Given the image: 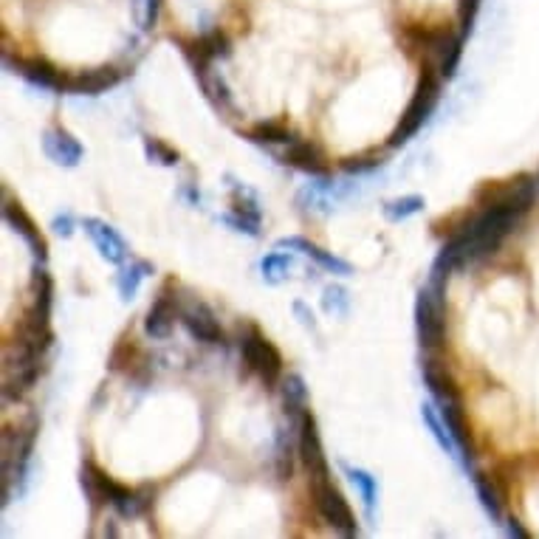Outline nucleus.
<instances>
[{
	"instance_id": "1",
	"label": "nucleus",
	"mask_w": 539,
	"mask_h": 539,
	"mask_svg": "<svg viewBox=\"0 0 539 539\" xmlns=\"http://www.w3.org/2000/svg\"><path fill=\"white\" fill-rule=\"evenodd\" d=\"M423 381H427L432 399L446 421V427L452 432V438H455L458 449H461V461L463 466L469 469L472 461H474V449H472V435H469V427H466V412H463V399H461V390L455 384V379H452L446 371H441V367H435V361H427L423 364Z\"/></svg>"
},
{
	"instance_id": "2",
	"label": "nucleus",
	"mask_w": 539,
	"mask_h": 539,
	"mask_svg": "<svg viewBox=\"0 0 539 539\" xmlns=\"http://www.w3.org/2000/svg\"><path fill=\"white\" fill-rule=\"evenodd\" d=\"M40 423L35 415H28L20 427H6L4 432V505L12 500V486L23 483L28 461H32L35 441H37Z\"/></svg>"
},
{
	"instance_id": "3",
	"label": "nucleus",
	"mask_w": 539,
	"mask_h": 539,
	"mask_svg": "<svg viewBox=\"0 0 539 539\" xmlns=\"http://www.w3.org/2000/svg\"><path fill=\"white\" fill-rule=\"evenodd\" d=\"M415 331L423 351H438L446 336V308H443V282L430 280L427 289H421L415 302Z\"/></svg>"
},
{
	"instance_id": "4",
	"label": "nucleus",
	"mask_w": 539,
	"mask_h": 539,
	"mask_svg": "<svg viewBox=\"0 0 539 539\" xmlns=\"http://www.w3.org/2000/svg\"><path fill=\"white\" fill-rule=\"evenodd\" d=\"M438 97H441V82L435 79L432 71H423V76H421V82H418V88H415V94H412L407 110H404V117H402L399 127H395L392 136H390V147H402V145H407V141H410L423 125H427V119L432 117V110H435V105H438Z\"/></svg>"
},
{
	"instance_id": "5",
	"label": "nucleus",
	"mask_w": 539,
	"mask_h": 539,
	"mask_svg": "<svg viewBox=\"0 0 539 539\" xmlns=\"http://www.w3.org/2000/svg\"><path fill=\"white\" fill-rule=\"evenodd\" d=\"M240 356L251 373H258L266 387H274L282 376V356L269 342V339L258 328H246L240 333Z\"/></svg>"
},
{
	"instance_id": "6",
	"label": "nucleus",
	"mask_w": 539,
	"mask_h": 539,
	"mask_svg": "<svg viewBox=\"0 0 539 539\" xmlns=\"http://www.w3.org/2000/svg\"><path fill=\"white\" fill-rule=\"evenodd\" d=\"M310 492H314V505H317V514L339 534L345 536H356L359 534V525H356V517L351 512L348 500L342 497V492H339L331 480H314L310 483Z\"/></svg>"
},
{
	"instance_id": "7",
	"label": "nucleus",
	"mask_w": 539,
	"mask_h": 539,
	"mask_svg": "<svg viewBox=\"0 0 539 539\" xmlns=\"http://www.w3.org/2000/svg\"><path fill=\"white\" fill-rule=\"evenodd\" d=\"M297 455L305 466V472L310 474V483H314V480H331V466H328L325 449H322V435H320V427L310 412L302 415L300 427H297Z\"/></svg>"
},
{
	"instance_id": "8",
	"label": "nucleus",
	"mask_w": 539,
	"mask_h": 539,
	"mask_svg": "<svg viewBox=\"0 0 539 539\" xmlns=\"http://www.w3.org/2000/svg\"><path fill=\"white\" fill-rule=\"evenodd\" d=\"M178 320L187 328V333L192 339H198V342H204V345H220L223 342V328L218 325L215 314L204 302H198V300L184 302L178 308Z\"/></svg>"
},
{
	"instance_id": "9",
	"label": "nucleus",
	"mask_w": 539,
	"mask_h": 539,
	"mask_svg": "<svg viewBox=\"0 0 539 539\" xmlns=\"http://www.w3.org/2000/svg\"><path fill=\"white\" fill-rule=\"evenodd\" d=\"M82 226H85V232H88V238L94 240L97 251L102 254V260H107L113 266H125L127 263L130 249H127L125 238L117 229H113L110 223H105L99 218H85Z\"/></svg>"
},
{
	"instance_id": "10",
	"label": "nucleus",
	"mask_w": 539,
	"mask_h": 539,
	"mask_svg": "<svg viewBox=\"0 0 539 539\" xmlns=\"http://www.w3.org/2000/svg\"><path fill=\"white\" fill-rule=\"evenodd\" d=\"M6 66L15 68V74H20L23 79H28L32 85H37V88H46V91H66V79L60 71H56L48 60H43V56H28V60H12V56L6 54Z\"/></svg>"
},
{
	"instance_id": "11",
	"label": "nucleus",
	"mask_w": 539,
	"mask_h": 539,
	"mask_svg": "<svg viewBox=\"0 0 539 539\" xmlns=\"http://www.w3.org/2000/svg\"><path fill=\"white\" fill-rule=\"evenodd\" d=\"M184 54L192 63L195 74L207 71L215 60H226L229 56V40H226L223 32H209L204 37H195L189 43H184Z\"/></svg>"
},
{
	"instance_id": "12",
	"label": "nucleus",
	"mask_w": 539,
	"mask_h": 539,
	"mask_svg": "<svg viewBox=\"0 0 539 539\" xmlns=\"http://www.w3.org/2000/svg\"><path fill=\"white\" fill-rule=\"evenodd\" d=\"M4 220L12 226V232L23 238V243L35 251V258L46 260V240L40 238V229L37 223L28 218V212L17 204V201H9V195H4Z\"/></svg>"
},
{
	"instance_id": "13",
	"label": "nucleus",
	"mask_w": 539,
	"mask_h": 539,
	"mask_svg": "<svg viewBox=\"0 0 539 539\" xmlns=\"http://www.w3.org/2000/svg\"><path fill=\"white\" fill-rule=\"evenodd\" d=\"M43 150H46V156H48L54 164H60V167H76V164L82 161V156H85V150H82L79 141H76L68 130H63V127H48V130H46V136H43Z\"/></svg>"
},
{
	"instance_id": "14",
	"label": "nucleus",
	"mask_w": 539,
	"mask_h": 539,
	"mask_svg": "<svg viewBox=\"0 0 539 539\" xmlns=\"http://www.w3.org/2000/svg\"><path fill=\"white\" fill-rule=\"evenodd\" d=\"M79 483H82V492L88 494L94 512H97L99 505L113 503V497H117V492L122 489L119 483H113V480H110V477H107V474H105L94 461H85V463H82Z\"/></svg>"
},
{
	"instance_id": "15",
	"label": "nucleus",
	"mask_w": 539,
	"mask_h": 539,
	"mask_svg": "<svg viewBox=\"0 0 539 539\" xmlns=\"http://www.w3.org/2000/svg\"><path fill=\"white\" fill-rule=\"evenodd\" d=\"M277 249H291V251H302L305 258H310V260H314V263H317L320 269H325V271H331V274H342V277L353 274V266H351L348 260L336 258V254L325 251L322 246L310 243V240H305V238H282V240L277 243Z\"/></svg>"
},
{
	"instance_id": "16",
	"label": "nucleus",
	"mask_w": 539,
	"mask_h": 539,
	"mask_svg": "<svg viewBox=\"0 0 539 539\" xmlns=\"http://www.w3.org/2000/svg\"><path fill=\"white\" fill-rule=\"evenodd\" d=\"M122 82V74L117 68H94V71H82V74H74L66 79V91L68 94H85V97H97L107 88H113V85Z\"/></svg>"
},
{
	"instance_id": "17",
	"label": "nucleus",
	"mask_w": 539,
	"mask_h": 539,
	"mask_svg": "<svg viewBox=\"0 0 539 539\" xmlns=\"http://www.w3.org/2000/svg\"><path fill=\"white\" fill-rule=\"evenodd\" d=\"M176 317H178L176 297H169L167 291H161L158 300H156V302L150 305V310H147V320H145L147 336H153V339H167L169 331H173V325H176Z\"/></svg>"
},
{
	"instance_id": "18",
	"label": "nucleus",
	"mask_w": 539,
	"mask_h": 539,
	"mask_svg": "<svg viewBox=\"0 0 539 539\" xmlns=\"http://www.w3.org/2000/svg\"><path fill=\"white\" fill-rule=\"evenodd\" d=\"M282 407H286L291 427H300L302 415L308 412L305 410L308 407V387H305L302 376L289 373L286 379H282Z\"/></svg>"
},
{
	"instance_id": "19",
	"label": "nucleus",
	"mask_w": 539,
	"mask_h": 539,
	"mask_svg": "<svg viewBox=\"0 0 539 539\" xmlns=\"http://www.w3.org/2000/svg\"><path fill=\"white\" fill-rule=\"evenodd\" d=\"M286 164L302 169V173H310V176H325L328 173L322 150L317 145H310V141H294V145H289Z\"/></svg>"
},
{
	"instance_id": "20",
	"label": "nucleus",
	"mask_w": 539,
	"mask_h": 539,
	"mask_svg": "<svg viewBox=\"0 0 539 539\" xmlns=\"http://www.w3.org/2000/svg\"><path fill=\"white\" fill-rule=\"evenodd\" d=\"M153 271H156V269H153L150 260H130V263H125V266L119 269V277H117V286H119L122 300H125V302L136 300L138 286H141V282H145Z\"/></svg>"
},
{
	"instance_id": "21",
	"label": "nucleus",
	"mask_w": 539,
	"mask_h": 539,
	"mask_svg": "<svg viewBox=\"0 0 539 539\" xmlns=\"http://www.w3.org/2000/svg\"><path fill=\"white\" fill-rule=\"evenodd\" d=\"M421 418H423V423H427V430L432 432L435 443L446 452V455L461 458V449H458L455 438H452V432H449V427H446V421H443L441 410H435L432 404H423V407H421Z\"/></svg>"
},
{
	"instance_id": "22",
	"label": "nucleus",
	"mask_w": 539,
	"mask_h": 539,
	"mask_svg": "<svg viewBox=\"0 0 539 539\" xmlns=\"http://www.w3.org/2000/svg\"><path fill=\"white\" fill-rule=\"evenodd\" d=\"M150 503H153V494L147 489H127V486H122L110 505L117 508L122 517H141L150 508Z\"/></svg>"
},
{
	"instance_id": "23",
	"label": "nucleus",
	"mask_w": 539,
	"mask_h": 539,
	"mask_svg": "<svg viewBox=\"0 0 539 539\" xmlns=\"http://www.w3.org/2000/svg\"><path fill=\"white\" fill-rule=\"evenodd\" d=\"M474 492H477V500L480 505H483V512L494 520V523H503V500H500V492L494 486V480L489 474H474Z\"/></svg>"
},
{
	"instance_id": "24",
	"label": "nucleus",
	"mask_w": 539,
	"mask_h": 539,
	"mask_svg": "<svg viewBox=\"0 0 539 539\" xmlns=\"http://www.w3.org/2000/svg\"><path fill=\"white\" fill-rule=\"evenodd\" d=\"M342 469H345V474L351 477V483L359 489V494H361V500H364V508H367V514L373 517V512H376V497H379V483H376V477H373L371 472L356 469V466H348V463H342Z\"/></svg>"
},
{
	"instance_id": "25",
	"label": "nucleus",
	"mask_w": 539,
	"mask_h": 539,
	"mask_svg": "<svg viewBox=\"0 0 539 539\" xmlns=\"http://www.w3.org/2000/svg\"><path fill=\"white\" fill-rule=\"evenodd\" d=\"M198 79H201V88H204V94L220 107V110H232L235 113V102H232V94H229V88H226V82L218 76V74H212L209 68L207 71H201V74H195Z\"/></svg>"
},
{
	"instance_id": "26",
	"label": "nucleus",
	"mask_w": 539,
	"mask_h": 539,
	"mask_svg": "<svg viewBox=\"0 0 539 539\" xmlns=\"http://www.w3.org/2000/svg\"><path fill=\"white\" fill-rule=\"evenodd\" d=\"M249 138L258 145H294V133L277 122H260L249 130Z\"/></svg>"
},
{
	"instance_id": "27",
	"label": "nucleus",
	"mask_w": 539,
	"mask_h": 539,
	"mask_svg": "<svg viewBox=\"0 0 539 539\" xmlns=\"http://www.w3.org/2000/svg\"><path fill=\"white\" fill-rule=\"evenodd\" d=\"M423 207H427V201H423L421 195H404V198H392V201H387L384 215H387V220L399 223V220H407V218L418 215Z\"/></svg>"
},
{
	"instance_id": "28",
	"label": "nucleus",
	"mask_w": 539,
	"mask_h": 539,
	"mask_svg": "<svg viewBox=\"0 0 539 539\" xmlns=\"http://www.w3.org/2000/svg\"><path fill=\"white\" fill-rule=\"evenodd\" d=\"M294 260H291V254H282V251H271L269 258H263L260 263V271H263V280L271 282V286H277V282H282L289 277Z\"/></svg>"
},
{
	"instance_id": "29",
	"label": "nucleus",
	"mask_w": 539,
	"mask_h": 539,
	"mask_svg": "<svg viewBox=\"0 0 539 539\" xmlns=\"http://www.w3.org/2000/svg\"><path fill=\"white\" fill-rule=\"evenodd\" d=\"M274 466H277V477L280 480H291V472H294V443H291L286 430H280V435H277V461H274Z\"/></svg>"
},
{
	"instance_id": "30",
	"label": "nucleus",
	"mask_w": 539,
	"mask_h": 539,
	"mask_svg": "<svg viewBox=\"0 0 539 539\" xmlns=\"http://www.w3.org/2000/svg\"><path fill=\"white\" fill-rule=\"evenodd\" d=\"M145 153L153 164H161V167H176L178 164V150H173L167 145V141L161 138H145Z\"/></svg>"
},
{
	"instance_id": "31",
	"label": "nucleus",
	"mask_w": 539,
	"mask_h": 539,
	"mask_svg": "<svg viewBox=\"0 0 539 539\" xmlns=\"http://www.w3.org/2000/svg\"><path fill=\"white\" fill-rule=\"evenodd\" d=\"M348 305H351V297L342 286H328L325 289V297H322V308L328 310V314L333 317H345L348 314Z\"/></svg>"
},
{
	"instance_id": "32",
	"label": "nucleus",
	"mask_w": 539,
	"mask_h": 539,
	"mask_svg": "<svg viewBox=\"0 0 539 539\" xmlns=\"http://www.w3.org/2000/svg\"><path fill=\"white\" fill-rule=\"evenodd\" d=\"M463 35H458L455 40L449 43V48L443 51V56H441V76L443 79H452L455 76V71H458V63H461V54H463Z\"/></svg>"
},
{
	"instance_id": "33",
	"label": "nucleus",
	"mask_w": 539,
	"mask_h": 539,
	"mask_svg": "<svg viewBox=\"0 0 539 539\" xmlns=\"http://www.w3.org/2000/svg\"><path fill=\"white\" fill-rule=\"evenodd\" d=\"M158 6L161 0H133V15H136V23L138 28H153L156 20H158Z\"/></svg>"
},
{
	"instance_id": "34",
	"label": "nucleus",
	"mask_w": 539,
	"mask_h": 539,
	"mask_svg": "<svg viewBox=\"0 0 539 539\" xmlns=\"http://www.w3.org/2000/svg\"><path fill=\"white\" fill-rule=\"evenodd\" d=\"M483 6V0H458V15H461V35L469 37L472 35V25L477 20V12Z\"/></svg>"
},
{
	"instance_id": "35",
	"label": "nucleus",
	"mask_w": 539,
	"mask_h": 539,
	"mask_svg": "<svg viewBox=\"0 0 539 539\" xmlns=\"http://www.w3.org/2000/svg\"><path fill=\"white\" fill-rule=\"evenodd\" d=\"M223 220L229 223V226H235L238 232H246V235H251V238L260 235V220H254V218H246V215L232 212V215H226Z\"/></svg>"
},
{
	"instance_id": "36",
	"label": "nucleus",
	"mask_w": 539,
	"mask_h": 539,
	"mask_svg": "<svg viewBox=\"0 0 539 539\" xmlns=\"http://www.w3.org/2000/svg\"><path fill=\"white\" fill-rule=\"evenodd\" d=\"M51 229L60 235V238H71V232H74V218L71 215H63V218H54V223H51Z\"/></svg>"
},
{
	"instance_id": "37",
	"label": "nucleus",
	"mask_w": 539,
	"mask_h": 539,
	"mask_svg": "<svg viewBox=\"0 0 539 539\" xmlns=\"http://www.w3.org/2000/svg\"><path fill=\"white\" fill-rule=\"evenodd\" d=\"M294 314L300 317V322L305 325V328H310V331H317V322H314V314L308 310V305L305 302H294Z\"/></svg>"
},
{
	"instance_id": "38",
	"label": "nucleus",
	"mask_w": 539,
	"mask_h": 539,
	"mask_svg": "<svg viewBox=\"0 0 539 539\" xmlns=\"http://www.w3.org/2000/svg\"><path fill=\"white\" fill-rule=\"evenodd\" d=\"M379 167V161H364V158H351V161H345V169L348 173H364V169H376Z\"/></svg>"
},
{
	"instance_id": "39",
	"label": "nucleus",
	"mask_w": 539,
	"mask_h": 539,
	"mask_svg": "<svg viewBox=\"0 0 539 539\" xmlns=\"http://www.w3.org/2000/svg\"><path fill=\"white\" fill-rule=\"evenodd\" d=\"M508 525H505V531H508V536H517V539H528V531L517 523V520H505Z\"/></svg>"
}]
</instances>
